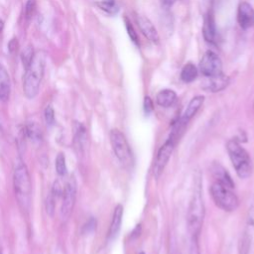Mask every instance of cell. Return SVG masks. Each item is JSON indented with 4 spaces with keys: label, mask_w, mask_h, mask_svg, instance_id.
Returning a JSON list of instances; mask_svg holds the SVG:
<instances>
[{
    "label": "cell",
    "mask_w": 254,
    "mask_h": 254,
    "mask_svg": "<svg viewBox=\"0 0 254 254\" xmlns=\"http://www.w3.org/2000/svg\"><path fill=\"white\" fill-rule=\"evenodd\" d=\"M11 92V80L5 66L0 64V100L7 101Z\"/></svg>",
    "instance_id": "19"
},
{
    "label": "cell",
    "mask_w": 254,
    "mask_h": 254,
    "mask_svg": "<svg viewBox=\"0 0 254 254\" xmlns=\"http://www.w3.org/2000/svg\"><path fill=\"white\" fill-rule=\"evenodd\" d=\"M73 143L78 152H83L87 143V130L80 122L73 124Z\"/></svg>",
    "instance_id": "14"
},
{
    "label": "cell",
    "mask_w": 254,
    "mask_h": 254,
    "mask_svg": "<svg viewBox=\"0 0 254 254\" xmlns=\"http://www.w3.org/2000/svg\"><path fill=\"white\" fill-rule=\"evenodd\" d=\"M55 168L56 172L60 177H64L66 174V164H65V157L64 154L59 153L55 160Z\"/></svg>",
    "instance_id": "24"
},
{
    "label": "cell",
    "mask_w": 254,
    "mask_h": 254,
    "mask_svg": "<svg viewBox=\"0 0 254 254\" xmlns=\"http://www.w3.org/2000/svg\"><path fill=\"white\" fill-rule=\"evenodd\" d=\"M202 34L204 40L209 44H214L216 42V27L212 13H207L202 27Z\"/></svg>",
    "instance_id": "16"
},
{
    "label": "cell",
    "mask_w": 254,
    "mask_h": 254,
    "mask_svg": "<svg viewBox=\"0 0 254 254\" xmlns=\"http://www.w3.org/2000/svg\"><path fill=\"white\" fill-rule=\"evenodd\" d=\"M226 150L237 176L241 179L249 178L252 173V162L248 152L236 139L228 140Z\"/></svg>",
    "instance_id": "4"
},
{
    "label": "cell",
    "mask_w": 254,
    "mask_h": 254,
    "mask_svg": "<svg viewBox=\"0 0 254 254\" xmlns=\"http://www.w3.org/2000/svg\"><path fill=\"white\" fill-rule=\"evenodd\" d=\"M177 140L178 139L171 134L168 140L160 147L156 156V160L154 162V166H153V174L155 178H159L161 174L164 172V169L167 166L172 156V153L175 149Z\"/></svg>",
    "instance_id": "8"
},
{
    "label": "cell",
    "mask_w": 254,
    "mask_h": 254,
    "mask_svg": "<svg viewBox=\"0 0 254 254\" xmlns=\"http://www.w3.org/2000/svg\"><path fill=\"white\" fill-rule=\"evenodd\" d=\"M122 217H123V206L121 204H117L114 208L112 219L110 222L108 235H107L108 240H112L117 236L121 227Z\"/></svg>",
    "instance_id": "15"
},
{
    "label": "cell",
    "mask_w": 254,
    "mask_h": 254,
    "mask_svg": "<svg viewBox=\"0 0 254 254\" xmlns=\"http://www.w3.org/2000/svg\"><path fill=\"white\" fill-rule=\"evenodd\" d=\"M0 254H3V251H2V248H0Z\"/></svg>",
    "instance_id": "37"
},
{
    "label": "cell",
    "mask_w": 254,
    "mask_h": 254,
    "mask_svg": "<svg viewBox=\"0 0 254 254\" xmlns=\"http://www.w3.org/2000/svg\"><path fill=\"white\" fill-rule=\"evenodd\" d=\"M199 69L205 77L219 75L222 72V62L212 51H207L202 56L199 63Z\"/></svg>",
    "instance_id": "9"
},
{
    "label": "cell",
    "mask_w": 254,
    "mask_h": 254,
    "mask_svg": "<svg viewBox=\"0 0 254 254\" xmlns=\"http://www.w3.org/2000/svg\"><path fill=\"white\" fill-rule=\"evenodd\" d=\"M139 254H145V253H144V252H140Z\"/></svg>",
    "instance_id": "38"
},
{
    "label": "cell",
    "mask_w": 254,
    "mask_h": 254,
    "mask_svg": "<svg viewBox=\"0 0 254 254\" xmlns=\"http://www.w3.org/2000/svg\"><path fill=\"white\" fill-rule=\"evenodd\" d=\"M97 6L110 15H114L119 11V7L115 0H100L97 2Z\"/></svg>",
    "instance_id": "23"
},
{
    "label": "cell",
    "mask_w": 254,
    "mask_h": 254,
    "mask_svg": "<svg viewBox=\"0 0 254 254\" xmlns=\"http://www.w3.org/2000/svg\"><path fill=\"white\" fill-rule=\"evenodd\" d=\"M233 189L214 181L210 188V195L214 203L224 211H233L239 205V198Z\"/></svg>",
    "instance_id": "5"
},
{
    "label": "cell",
    "mask_w": 254,
    "mask_h": 254,
    "mask_svg": "<svg viewBox=\"0 0 254 254\" xmlns=\"http://www.w3.org/2000/svg\"><path fill=\"white\" fill-rule=\"evenodd\" d=\"M19 48V43L17 41V39L13 38L10 40V42L8 43V51L10 54H15L18 51Z\"/></svg>",
    "instance_id": "33"
},
{
    "label": "cell",
    "mask_w": 254,
    "mask_h": 254,
    "mask_svg": "<svg viewBox=\"0 0 254 254\" xmlns=\"http://www.w3.org/2000/svg\"><path fill=\"white\" fill-rule=\"evenodd\" d=\"M189 254H200L198 246V237H190Z\"/></svg>",
    "instance_id": "31"
},
{
    "label": "cell",
    "mask_w": 254,
    "mask_h": 254,
    "mask_svg": "<svg viewBox=\"0 0 254 254\" xmlns=\"http://www.w3.org/2000/svg\"><path fill=\"white\" fill-rule=\"evenodd\" d=\"M44 117H45V122H46L47 126L52 127L55 124V120H56V118H55V111H54V108L51 105H48L45 108Z\"/></svg>",
    "instance_id": "27"
},
{
    "label": "cell",
    "mask_w": 254,
    "mask_h": 254,
    "mask_svg": "<svg viewBox=\"0 0 254 254\" xmlns=\"http://www.w3.org/2000/svg\"><path fill=\"white\" fill-rule=\"evenodd\" d=\"M211 172H212V176L214 178V181L221 183L231 189L234 188V183L230 177V175L228 174V172L218 163H214L211 167Z\"/></svg>",
    "instance_id": "18"
},
{
    "label": "cell",
    "mask_w": 254,
    "mask_h": 254,
    "mask_svg": "<svg viewBox=\"0 0 254 254\" xmlns=\"http://www.w3.org/2000/svg\"><path fill=\"white\" fill-rule=\"evenodd\" d=\"M237 21L242 29L254 26V9L247 2H242L238 7Z\"/></svg>",
    "instance_id": "11"
},
{
    "label": "cell",
    "mask_w": 254,
    "mask_h": 254,
    "mask_svg": "<svg viewBox=\"0 0 254 254\" xmlns=\"http://www.w3.org/2000/svg\"><path fill=\"white\" fill-rule=\"evenodd\" d=\"M35 56V53H34V50H33V47L31 45L27 46L21 53V61H22V64H23V66L24 68H27L31 62L33 61V58Z\"/></svg>",
    "instance_id": "25"
},
{
    "label": "cell",
    "mask_w": 254,
    "mask_h": 254,
    "mask_svg": "<svg viewBox=\"0 0 254 254\" xmlns=\"http://www.w3.org/2000/svg\"><path fill=\"white\" fill-rule=\"evenodd\" d=\"M96 227V220L91 217L89 220L86 221V223L83 225L82 227V232L83 233H89V232H92Z\"/></svg>",
    "instance_id": "32"
},
{
    "label": "cell",
    "mask_w": 254,
    "mask_h": 254,
    "mask_svg": "<svg viewBox=\"0 0 254 254\" xmlns=\"http://www.w3.org/2000/svg\"><path fill=\"white\" fill-rule=\"evenodd\" d=\"M13 186L20 207L23 210L28 211L31 202L32 184L28 168L22 161H19L15 166L13 173Z\"/></svg>",
    "instance_id": "3"
},
{
    "label": "cell",
    "mask_w": 254,
    "mask_h": 254,
    "mask_svg": "<svg viewBox=\"0 0 254 254\" xmlns=\"http://www.w3.org/2000/svg\"><path fill=\"white\" fill-rule=\"evenodd\" d=\"M36 7H37L36 0H27L25 5V18L27 20H30L33 17L36 11Z\"/></svg>",
    "instance_id": "29"
},
{
    "label": "cell",
    "mask_w": 254,
    "mask_h": 254,
    "mask_svg": "<svg viewBox=\"0 0 254 254\" xmlns=\"http://www.w3.org/2000/svg\"><path fill=\"white\" fill-rule=\"evenodd\" d=\"M203 101H204V97L202 95H196L190 99L183 115L179 119L178 123L175 125V129L173 130L175 134L179 136V133L184 130V128L188 125V123L191 120V118L196 114L198 109L201 107Z\"/></svg>",
    "instance_id": "10"
},
{
    "label": "cell",
    "mask_w": 254,
    "mask_h": 254,
    "mask_svg": "<svg viewBox=\"0 0 254 254\" xmlns=\"http://www.w3.org/2000/svg\"><path fill=\"white\" fill-rule=\"evenodd\" d=\"M56 199H57V197L52 192H50L49 195L47 196V199H46V211H47V213L50 216L54 215L55 208H56Z\"/></svg>",
    "instance_id": "28"
},
{
    "label": "cell",
    "mask_w": 254,
    "mask_h": 254,
    "mask_svg": "<svg viewBox=\"0 0 254 254\" xmlns=\"http://www.w3.org/2000/svg\"><path fill=\"white\" fill-rule=\"evenodd\" d=\"M253 233H254V201L252 202V204L249 208V211H248L246 227H245V232H244V237H243V250L242 251H245V252L248 251Z\"/></svg>",
    "instance_id": "17"
},
{
    "label": "cell",
    "mask_w": 254,
    "mask_h": 254,
    "mask_svg": "<svg viewBox=\"0 0 254 254\" xmlns=\"http://www.w3.org/2000/svg\"><path fill=\"white\" fill-rule=\"evenodd\" d=\"M177 93L172 90V89H162L161 91L158 92L157 96H156V102L158 105H160L161 107H171L173 106L176 101H177Z\"/></svg>",
    "instance_id": "20"
},
{
    "label": "cell",
    "mask_w": 254,
    "mask_h": 254,
    "mask_svg": "<svg viewBox=\"0 0 254 254\" xmlns=\"http://www.w3.org/2000/svg\"><path fill=\"white\" fill-rule=\"evenodd\" d=\"M76 191H77V184L76 180L73 176L69 177L67 182L64 185V189L62 194L63 201L60 210V216L62 220H67L72 213L75 199H76Z\"/></svg>",
    "instance_id": "7"
},
{
    "label": "cell",
    "mask_w": 254,
    "mask_h": 254,
    "mask_svg": "<svg viewBox=\"0 0 254 254\" xmlns=\"http://www.w3.org/2000/svg\"><path fill=\"white\" fill-rule=\"evenodd\" d=\"M3 29H4V22H3V20L0 19V33H2Z\"/></svg>",
    "instance_id": "36"
},
{
    "label": "cell",
    "mask_w": 254,
    "mask_h": 254,
    "mask_svg": "<svg viewBox=\"0 0 254 254\" xmlns=\"http://www.w3.org/2000/svg\"><path fill=\"white\" fill-rule=\"evenodd\" d=\"M144 109L146 113H150L153 111V101L149 96H146L144 99Z\"/></svg>",
    "instance_id": "34"
},
{
    "label": "cell",
    "mask_w": 254,
    "mask_h": 254,
    "mask_svg": "<svg viewBox=\"0 0 254 254\" xmlns=\"http://www.w3.org/2000/svg\"><path fill=\"white\" fill-rule=\"evenodd\" d=\"M196 76H197L196 66L191 63L186 64L181 71V79L184 82H191L196 78Z\"/></svg>",
    "instance_id": "22"
},
{
    "label": "cell",
    "mask_w": 254,
    "mask_h": 254,
    "mask_svg": "<svg viewBox=\"0 0 254 254\" xmlns=\"http://www.w3.org/2000/svg\"><path fill=\"white\" fill-rule=\"evenodd\" d=\"M187 218L188 229L190 237H198L204 218V203L202 198L201 177L199 172H197L193 178V187L190 199Z\"/></svg>",
    "instance_id": "1"
},
{
    "label": "cell",
    "mask_w": 254,
    "mask_h": 254,
    "mask_svg": "<svg viewBox=\"0 0 254 254\" xmlns=\"http://www.w3.org/2000/svg\"><path fill=\"white\" fill-rule=\"evenodd\" d=\"M176 1H177V0H160L162 7L166 8V9H167V8H170Z\"/></svg>",
    "instance_id": "35"
},
{
    "label": "cell",
    "mask_w": 254,
    "mask_h": 254,
    "mask_svg": "<svg viewBox=\"0 0 254 254\" xmlns=\"http://www.w3.org/2000/svg\"><path fill=\"white\" fill-rule=\"evenodd\" d=\"M64 187L63 186V184L61 183L60 180H57L54 182V185L52 187V190L51 192L56 196V197H59V196H62L63 194V191H64Z\"/></svg>",
    "instance_id": "30"
},
{
    "label": "cell",
    "mask_w": 254,
    "mask_h": 254,
    "mask_svg": "<svg viewBox=\"0 0 254 254\" xmlns=\"http://www.w3.org/2000/svg\"><path fill=\"white\" fill-rule=\"evenodd\" d=\"M109 138L112 150L119 162L125 168H132L134 157L125 135L118 129H112L109 133Z\"/></svg>",
    "instance_id": "6"
},
{
    "label": "cell",
    "mask_w": 254,
    "mask_h": 254,
    "mask_svg": "<svg viewBox=\"0 0 254 254\" xmlns=\"http://www.w3.org/2000/svg\"><path fill=\"white\" fill-rule=\"evenodd\" d=\"M136 21H137V24H138L141 32L144 34V36L147 39H149L151 42L158 44L160 38H159L158 32H157L155 26L153 25V23L147 17H145L143 15H137Z\"/></svg>",
    "instance_id": "12"
},
{
    "label": "cell",
    "mask_w": 254,
    "mask_h": 254,
    "mask_svg": "<svg viewBox=\"0 0 254 254\" xmlns=\"http://www.w3.org/2000/svg\"><path fill=\"white\" fill-rule=\"evenodd\" d=\"M24 135L34 144L41 143L43 139L42 130L36 122H28L24 126Z\"/></svg>",
    "instance_id": "21"
},
{
    "label": "cell",
    "mask_w": 254,
    "mask_h": 254,
    "mask_svg": "<svg viewBox=\"0 0 254 254\" xmlns=\"http://www.w3.org/2000/svg\"><path fill=\"white\" fill-rule=\"evenodd\" d=\"M45 64V54L43 52H38L35 54L30 65L25 68L23 76V92L29 99L36 97L39 93L40 85L44 76Z\"/></svg>",
    "instance_id": "2"
},
{
    "label": "cell",
    "mask_w": 254,
    "mask_h": 254,
    "mask_svg": "<svg viewBox=\"0 0 254 254\" xmlns=\"http://www.w3.org/2000/svg\"><path fill=\"white\" fill-rule=\"evenodd\" d=\"M206 78L207 79L203 83L202 88L210 92H218L224 89L229 83V77L223 73L216 76H212V77H206Z\"/></svg>",
    "instance_id": "13"
},
{
    "label": "cell",
    "mask_w": 254,
    "mask_h": 254,
    "mask_svg": "<svg viewBox=\"0 0 254 254\" xmlns=\"http://www.w3.org/2000/svg\"><path fill=\"white\" fill-rule=\"evenodd\" d=\"M124 22H125V27H126L127 33H128V35H129V37H130L131 41H132L135 45L139 46L138 35H137V33H136V31H135V29H134L133 25L130 23V21H129V19H128L127 17H125V18H124Z\"/></svg>",
    "instance_id": "26"
}]
</instances>
